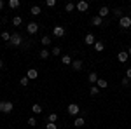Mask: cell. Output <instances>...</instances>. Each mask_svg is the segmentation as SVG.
<instances>
[{
    "mask_svg": "<svg viewBox=\"0 0 131 129\" xmlns=\"http://www.w3.org/2000/svg\"><path fill=\"white\" fill-rule=\"evenodd\" d=\"M10 45H14V47H19L21 44H23V37H21L18 31H12V35H10V40H9Z\"/></svg>",
    "mask_w": 131,
    "mask_h": 129,
    "instance_id": "obj_1",
    "label": "cell"
},
{
    "mask_svg": "<svg viewBox=\"0 0 131 129\" xmlns=\"http://www.w3.org/2000/svg\"><path fill=\"white\" fill-rule=\"evenodd\" d=\"M12 108H14V105L10 101H0V112L2 113H10Z\"/></svg>",
    "mask_w": 131,
    "mask_h": 129,
    "instance_id": "obj_2",
    "label": "cell"
},
{
    "mask_svg": "<svg viewBox=\"0 0 131 129\" xmlns=\"http://www.w3.org/2000/svg\"><path fill=\"white\" fill-rule=\"evenodd\" d=\"M67 110H68V113H70V115H73V117H77V115L81 113V108H79V105H77V103H70Z\"/></svg>",
    "mask_w": 131,
    "mask_h": 129,
    "instance_id": "obj_3",
    "label": "cell"
},
{
    "mask_svg": "<svg viewBox=\"0 0 131 129\" xmlns=\"http://www.w3.org/2000/svg\"><path fill=\"white\" fill-rule=\"evenodd\" d=\"M39 30H40V26H39L37 23H33V21L26 25V31H28L30 35H35V33H37V31H39Z\"/></svg>",
    "mask_w": 131,
    "mask_h": 129,
    "instance_id": "obj_4",
    "label": "cell"
},
{
    "mask_svg": "<svg viewBox=\"0 0 131 129\" xmlns=\"http://www.w3.org/2000/svg\"><path fill=\"white\" fill-rule=\"evenodd\" d=\"M52 35H54V37H58V39H61V37L65 35V28H63L61 25H56V26L52 28Z\"/></svg>",
    "mask_w": 131,
    "mask_h": 129,
    "instance_id": "obj_5",
    "label": "cell"
},
{
    "mask_svg": "<svg viewBox=\"0 0 131 129\" xmlns=\"http://www.w3.org/2000/svg\"><path fill=\"white\" fill-rule=\"evenodd\" d=\"M119 26H121V28H129L131 26V18L129 16H122L121 19H119Z\"/></svg>",
    "mask_w": 131,
    "mask_h": 129,
    "instance_id": "obj_6",
    "label": "cell"
},
{
    "mask_svg": "<svg viewBox=\"0 0 131 129\" xmlns=\"http://www.w3.org/2000/svg\"><path fill=\"white\" fill-rule=\"evenodd\" d=\"M75 9L79 10V12H86V10L89 9V4L86 2V0H81V2H77V7Z\"/></svg>",
    "mask_w": 131,
    "mask_h": 129,
    "instance_id": "obj_7",
    "label": "cell"
},
{
    "mask_svg": "<svg viewBox=\"0 0 131 129\" xmlns=\"http://www.w3.org/2000/svg\"><path fill=\"white\" fill-rule=\"evenodd\" d=\"M82 66H84V63H82V60H73L72 61V68L75 70V72H81Z\"/></svg>",
    "mask_w": 131,
    "mask_h": 129,
    "instance_id": "obj_8",
    "label": "cell"
},
{
    "mask_svg": "<svg viewBox=\"0 0 131 129\" xmlns=\"http://www.w3.org/2000/svg\"><path fill=\"white\" fill-rule=\"evenodd\" d=\"M108 14H110V9H108L107 5H103V7H100V10H98V16H100L101 19H103V18H107Z\"/></svg>",
    "mask_w": 131,
    "mask_h": 129,
    "instance_id": "obj_9",
    "label": "cell"
},
{
    "mask_svg": "<svg viewBox=\"0 0 131 129\" xmlns=\"http://www.w3.org/2000/svg\"><path fill=\"white\" fill-rule=\"evenodd\" d=\"M128 58H129L128 51H121V52L117 54V60H119V63H126V61H128Z\"/></svg>",
    "mask_w": 131,
    "mask_h": 129,
    "instance_id": "obj_10",
    "label": "cell"
},
{
    "mask_svg": "<svg viewBox=\"0 0 131 129\" xmlns=\"http://www.w3.org/2000/svg\"><path fill=\"white\" fill-rule=\"evenodd\" d=\"M26 77H28L30 80H35L37 77H39V72H37L35 68H31V70H28V72H26Z\"/></svg>",
    "mask_w": 131,
    "mask_h": 129,
    "instance_id": "obj_11",
    "label": "cell"
},
{
    "mask_svg": "<svg viewBox=\"0 0 131 129\" xmlns=\"http://www.w3.org/2000/svg\"><path fill=\"white\" fill-rule=\"evenodd\" d=\"M84 42H86L88 45H94V42H96V40H94V35H93V33H88V35L84 37Z\"/></svg>",
    "mask_w": 131,
    "mask_h": 129,
    "instance_id": "obj_12",
    "label": "cell"
},
{
    "mask_svg": "<svg viewBox=\"0 0 131 129\" xmlns=\"http://www.w3.org/2000/svg\"><path fill=\"white\" fill-rule=\"evenodd\" d=\"M96 87H98V89H107V87H108V82H107L105 79H98V82H96Z\"/></svg>",
    "mask_w": 131,
    "mask_h": 129,
    "instance_id": "obj_13",
    "label": "cell"
},
{
    "mask_svg": "<svg viewBox=\"0 0 131 129\" xmlns=\"http://www.w3.org/2000/svg\"><path fill=\"white\" fill-rule=\"evenodd\" d=\"M84 124H86L84 117H75V120H73V126L75 127H84Z\"/></svg>",
    "mask_w": 131,
    "mask_h": 129,
    "instance_id": "obj_14",
    "label": "cell"
},
{
    "mask_svg": "<svg viewBox=\"0 0 131 129\" xmlns=\"http://www.w3.org/2000/svg\"><path fill=\"white\" fill-rule=\"evenodd\" d=\"M91 23H93V25H94V26H101V25H103V19H101L100 16H98V14H96V16H94V18H93V19H91Z\"/></svg>",
    "mask_w": 131,
    "mask_h": 129,
    "instance_id": "obj_15",
    "label": "cell"
},
{
    "mask_svg": "<svg viewBox=\"0 0 131 129\" xmlns=\"http://www.w3.org/2000/svg\"><path fill=\"white\" fill-rule=\"evenodd\" d=\"M40 44L44 45V47H47V45H51V44H52V42H51V37H47V35H44V37L40 39Z\"/></svg>",
    "mask_w": 131,
    "mask_h": 129,
    "instance_id": "obj_16",
    "label": "cell"
},
{
    "mask_svg": "<svg viewBox=\"0 0 131 129\" xmlns=\"http://www.w3.org/2000/svg\"><path fill=\"white\" fill-rule=\"evenodd\" d=\"M88 80H89V84H96V82H98V75H96L94 72H91L89 77H88Z\"/></svg>",
    "mask_w": 131,
    "mask_h": 129,
    "instance_id": "obj_17",
    "label": "cell"
},
{
    "mask_svg": "<svg viewBox=\"0 0 131 129\" xmlns=\"http://www.w3.org/2000/svg\"><path fill=\"white\" fill-rule=\"evenodd\" d=\"M31 112H33V113H42V107L39 103H33V105H31Z\"/></svg>",
    "mask_w": 131,
    "mask_h": 129,
    "instance_id": "obj_18",
    "label": "cell"
},
{
    "mask_svg": "<svg viewBox=\"0 0 131 129\" xmlns=\"http://www.w3.org/2000/svg\"><path fill=\"white\" fill-rule=\"evenodd\" d=\"M103 49H105V44L103 42H94V51L96 52H101Z\"/></svg>",
    "mask_w": 131,
    "mask_h": 129,
    "instance_id": "obj_19",
    "label": "cell"
},
{
    "mask_svg": "<svg viewBox=\"0 0 131 129\" xmlns=\"http://www.w3.org/2000/svg\"><path fill=\"white\" fill-rule=\"evenodd\" d=\"M21 23H23V18H21V16H14V18H12V25H14V26H21Z\"/></svg>",
    "mask_w": 131,
    "mask_h": 129,
    "instance_id": "obj_20",
    "label": "cell"
},
{
    "mask_svg": "<svg viewBox=\"0 0 131 129\" xmlns=\"http://www.w3.org/2000/svg\"><path fill=\"white\" fill-rule=\"evenodd\" d=\"M72 56H67V54H65V56H61V63H63V65H72Z\"/></svg>",
    "mask_w": 131,
    "mask_h": 129,
    "instance_id": "obj_21",
    "label": "cell"
},
{
    "mask_svg": "<svg viewBox=\"0 0 131 129\" xmlns=\"http://www.w3.org/2000/svg\"><path fill=\"white\" fill-rule=\"evenodd\" d=\"M30 14L31 16H39V14H40V7H39V5H33L30 9Z\"/></svg>",
    "mask_w": 131,
    "mask_h": 129,
    "instance_id": "obj_22",
    "label": "cell"
},
{
    "mask_svg": "<svg viewBox=\"0 0 131 129\" xmlns=\"http://www.w3.org/2000/svg\"><path fill=\"white\" fill-rule=\"evenodd\" d=\"M89 94L91 96H98V94H100V89H98L96 86H91L89 87Z\"/></svg>",
    "mask_w": 131,
    "mask_h": 129,
    "instance_id": "obj_23",
    "label": "cell"
},
{
    "mask_svg": "<svg viewBox=\"0 0 131 129\" xmlns=\"http://www.w3.org/2000/svg\"><path fill=\"white\" fill-rule=\"evenodd\" d=\"M39 56H40V60H47V58H49L51 56V52L47 49H42L40 51V54H39Z\"/></svg>",
    "mask_w": 131,
    "mask_h": 129,
    "instance_id": "obj_24",
    "label": "cell"
},
{
    "mask_svg": "<svg viewBox=\"0 0 131 129\" xmlns=\"http://www.w3.org/2000/svg\"><path fill=\"white\" fill-rule=\"evenodd\" d=\"M9 7L10 9H18L19 7V0H9Z\"/></svg>",
    "mask_w": 131,
    "mask_h": 129,
    "instance_id": "obj_25",
    "label": "cell"
},
{
    "mask_svg": "<svg viewBox=\"0 0 131 129\" xmlns=\"http://www.w3.org/2000/svg\"><path fill=\"white\" fill-rule=\"evenodd\" d=\"M75 7H77L75 4H72V2H68V4L65 5V10H67V12H72V10H75Z\"/></svg>",
    "mask_w": 131,
    "mask_h": 129,
    "instance_id": "obj_26",
    "label": "cell"
},
{
    "mask_svg": "<svg viewBox=\"0 0 131 129\" xmlns=\"http://www.w3.org/2000/svg\"><path fill=\"white\" fill-rule=\"evenodd\" d=\"M10 35H12V33H9V31H2V35H0V37L5 40V42H9V40H10Z\"/></svg>",
    "mask_w": 131,
    "mask_h": 129,
    "instance_id": "obj_27",
    "label": "cell"
},
{
    "mask_svg": "<svg viewBox=\"0 0 131 129\" xmlns=\"http://www.w3.org/2000/svg\"><path fill=\"white\" fill-rule=\"evenodd\" d=\"M28 82H30L28 77H21V79H19V84L23 86V87H26V86H28Z\"/></svg>",
    "mask_w": 131,
    "mask_h": 129,
    "instance_id": "obj_28",
    "label": "cell"
},
{
    "mask_svg": "<svg viewBox=\"0 0 131 129\" xmlns=\"http://www.w3.org/2000/svg\"><path fill=\"white\" fill-rule=\"evenodd\" d=\"M51 54H52V56H58V54H61V47H58V45H56V47H52Z\"/></svg>",
    "mask_w": 131,
    "mask_h": 129,
    "instance_id": "obj_29",
    "label": "cell"
},
{
    "mask_svg": "<svg viewBox=\"0 0 131 129\" xmlns=\"http://www.w3.org/2000/svg\"><path fill=\"white\" fill-rule=\"evenodd\" d=\"M56 120H58V115H56V113H49V122L56 124Z\"/></svg>",
    "mask_w": 131,
    "mask_h": 129,
    "instance_id": "obj_30",
    "label": "cell"
},
{
    "mask_svg": "<svg viewBox=\"0 0 131 129\" xmlns=\"http://www.w3.org/2000/svg\"><path fill=\"white\" fill-rule=\"evenodd\" d=\"M46 5L47 7H54L56 5V0H46Z\"/></svg>",
    "mask_w": 131,
    "mask_h": 129,
    "instance_id": "obj_31",
    "label": "cell"
},
{
    "mask_svg": "<svg viewBox=\"0 0 131 129\" xmlns=\"http://www.w3.org/2000/svg\"><path fill=\"white\" fill-rule=\"evenodd\" d=\"M121 84H122V87H128V86H129V79H126V77H124V79L121 80Z\"/></svg>",
    "mask_w": 131,
    "mask_h": 129,
    "instance_id": "obj_32",
    "label": "cell"
},
{
    "mask_svg": "<svg viewBox=\"0 0 131 129\" xmlns=\"http://www.w3.org/2000/svg\"><path fill=\"white\" fill-rule=\"evenodd\" d=\"M46 129H58V126H56V124H52V122H47Z\"/></svg>",
    "mask_w": 131,
    "mask_h": 129,
    "instance_id": "obj_33",
    "label": "cell"
},
{
    "mask_svg": "<svg viewBox=\"0 0 131 129\" xmlns=\"http://www.w3.org/2000/svg\"><path fill=\"white\" fill-rule=\"evenodd\" d=\"M114 14H115V16L119 18V19L122 18V10H121V9H115V10H114Z\"/></svg>",
    "mask_w": 131,
    "mask_h": 129,
    "instance_id": "obj_34",
    "label": "cell"
},
{
    "mask_svg": "<svg viewBox=\"0 0 131 129\" xmlns=\"http://www.w3.org/2000/svg\"><path fill=\"white\" fill-rule=\"evenodd\" d=\"M28 124H30V126H37V120L33 119V117H30V119H28Z\"/></svg>",
    "mask_w": 131,
    "mask_h": 129,
    "instance_id": "obj_35",
    "label": "cell"
},
{
    "mask_svg": "<svg viewBox=\"0 0 131 129\" xmlns=\"http://www.w3.org/2000/svg\"><path fill=\"white\" fill-rule=\"evenodd\" d=\"M126 79H129V80H131V68L126 70Z\"/></svg>",
    "mask_w": 131,
    "mask_h": 129,
    "instance_id": "obj_36",
    "label": "cell"
},
{
    "mask_svg": "<svg viewBox=\"0 0 131 129\" xmlns=\"http://www.w3.org/2000/svg\"><path fill=\"white\" fill-rule=\"evenodd\" d=\"M4 5H5V2H4V0H0V10L4 9Z\"/></svg>",
    "mask_w": 131,
    "mask_h": 129,
    "instance_id": "obj_37",
    "label": "cell"
},
{
    "mask_svg": "<svg viewBox=\"0 0 131 129\" xmlns=\"http://www.w3.org/2000/svg\"><path fill=\"white\" fill-rule=\"evenodd\" d=\"M4 66H5V65H4V61H2V60H0V70H2V68H4Z\"/></svg>",
    "mask_w": 131,
    "mask_h": 129,
    "instance_id": "obj_38",
    "label": "cell"
},
{
    "mask_svg": "<svg viewBox=\"0 0 131 129\" xmlns=\"http://www.w3.org/2000/svg\"><path fill=\"white\" fill-rule=\"evenodd\" d=\"M128 54H129V58H131V47H129V49H128Z\"/></svg>",
    "mask_w": 131,
    "mask_h": 129,
    "instance_id": "obj_39",
    "label": "cell"
},
{
    "mask_svg": "<svg viewBox=\"0 0 131 129\" xmlns=\"http://www.w3.org/2000/svg\"><path fill=\"white\" fill-rule=\"evenodd\" d=\"M0 23H2V19H0Z\"/></svg>",
    "mask_w": 131,
    "mask_h": 129,
    "instance_id": "obj_40",
    "label": "cell"
}]
</instances>
